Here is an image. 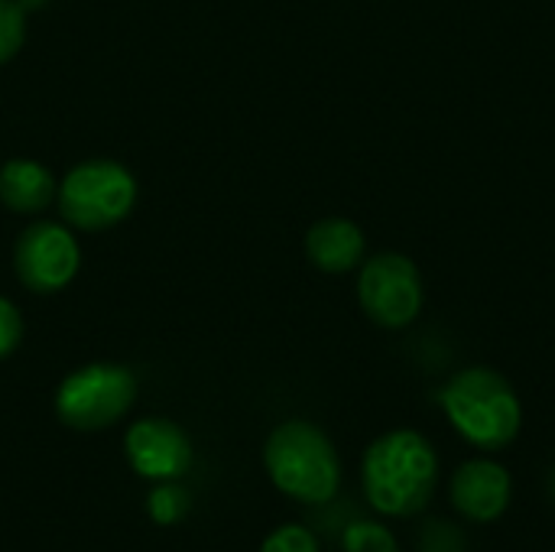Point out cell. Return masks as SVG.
<instances>
[{"label":"cell","mask_w":555,"mask_h":552,"mask_svg":"<svg viewBox=\"0 0 555 552\" xmlns=\"http://www.w3.org/2000/svg\"><path fill=\"white\" fill-rule=\"evenodd\" d=\"M439 478V459L416 429H393L374 439L361 462V485L367 504L384 517L420 514Z\"/></svg>","instance_id":"6da1fadb"},{"label":"cell","mask_w":555,"mask_h":552,"mask_svg":"<svg viewBox=\"0 0 555 552\" xmlns=\"http://www.w3.org/2000/svg\"><path fill=\"white\" fill-rule=\"evenodd\" d=\"M442 410L455 433H462L465 442L485 449V452H501L507 449L524 423L520 397L491 368H465L459 371L446 390L439 394Z\"/></svg>","instance_id":"7a4b0ae2"},{"label":"cell","mask_w":555,"mask_h":552,"mask_svg":"<svg viewBox=\"0 0 555 552\" xmlns=\"http://www.w3.org/2000/svg\"><path fill=\"white\" fill-rule=\"evenodd\" d=\"M263 465L276 491L309 508L328 504L341 485V462L332 439L306 420H286L270 433Z\"/></svg>","instance_id":"3957f363"},{"label":"cell","mask_w":555,"mask_h":552,"mask_svg":"<svg viewBox=\"0 0 555 552\" xmlns=\"http://www.w3.org/2000/svg\"><path fill=\"white\" fill-rule=\"evenodd\" d=\"M62 218L78 231H104L124 221L137 202V179L114 159H88L59 185Z\"/></svg>","instance_id":"277c9868"},{"label":"cell","mask_w":555,"mask_h":552,"mask_svg":"<svg viewBox=\"0 0 555 552\" xmlns=\"http://www.w3.org/2000/svg\"><path fill=\"white\" fill-rule=\"evenodd\" d=\"M137 377L124 364H85L55 390V416L78 433H98L130 413Z\"/></svg>","instance_id":"5b68a950"},{"label":"cell","mask_w":555,"mask_h":552,"mask_svg":"<svg viewBox=\"0 0 555 552\" xmlns=\"http://www.w3.org/2000/svg\"><path fill=\"white\" fill-rule=\"evenodd\" d=\"M358 299L371 322L384 329H406L423 312L420 267L403 254H377L361 267Z\"/></svg>","instance_id":"8992f818"},{"label":"cell","mask_w":555,"mask_h":552,"mask_svg":"<svg viewBox=\"0 0 555 552\" xmlns=\"http://www.w3.org/2000/svg\"><path fill=\"white\" fill-rule=\"evenodd\" d=\"M13 264H16V277L26 290L59 293L75 280V273L81 267V251L68 228H62L55 221H36L20 234Z\"/></svg>","instance_id":"52a82bcc"},{"label":"cell","mask_w":555,"mask_h":552,"mask_svg":"<svg viewBox=\"0 0 555 552\" xmlns=\"http://www.w3.org/2000/svg\"><path fill=\"white\" fill-rule=\"evenodd\" d=\"M124 455L130 468L146 482H182L192 468V442L182 426L163 416L137 420L124 436Z\"/></svg>","instance_id":"ba28073f"},{"label":"cell","mask_w":555,"mask_h":552,"mask_svg":"<svg viewBox=\"0 0 555 552\" xmlns=\"http://www.w3.org/2000/svg\"><path fill=\"white\" fill-rule=\"evenodd\" d=\"M511 472L491 459H472L452 475V504L462 517L475 524H491L504 517L511 504Z\"/></svg>","instance_id":"9c48e42d"},{"label":"cell","mask_w":555,"mask_h":552,"mask_svg":"<svg viewBox=\"0 0 555 552\" xmlns=\"http://www.w3.org/2000/svg\"><path fill=\"white\" fill-rule=\"evenodd\" d=\"M364 231L348 218H325L309 228L306 254L325 273H348L364 260Z\"/></svg>","instance_id":"30bf717a"},{"label":"cell","mask_w":555,"mask_h":552,"mask_svg":"<svg viewBox=\"0 0 555 552\" xmlns=\"http://www.w3.org/2000/svg\"><path fill=\"white\" fill-rule=\"evenodd\" d=\"M59 182L49 166L36 159H7L0 166V202L16 215H36L52 205Z\"/></svg>","instance_id":"8fae6325"},{"label":"cell","mask_w":555,"mask_h":552,"mask_svg":"<svg viewBox=\"0 0 555 552\" xmlns=\"http://www.w3.org/2000/svg\"><path fill=\"white\" fill-rule=\"evenodd\" d=\"M189 504H192V498L179 482H156L146 495V514L159 527L179 524L189 514Z\"/></svg>","instance_id":"7c38bea8"},{"label":"cell","mask_w":555,"mask_h":552,"mask_svg":"<svg viewBox=\"0 0 555 552\" xmlns=\"http://www.w3.org/2000/svg\"><path fill=\"white\" fill-rule=\"evenodd\" d=\"M345 552H400L397 537L377 521H354L341 534Z\"/></svg>","instance_id":"4fadbf2b"},{"label":"cell","mask_w":555,"mask_h":552,"mask_svg":"<svg viewBox=\"0 0 555 552\" xmlns=\"http://www.w3.org/2000/svg\"><path fill=\"white\" fill-rule=\"evenodd\" d=\"M26 39V13L16 0H0V65L10 62Z\"/></svg>","instance_id":"5bb4252c"},{"label":"cell","mask_w":555,"mask_h":552,"mask_svg":"<svg viewBox=\"0 0 555 552\" xmlns=\"http://www.w3.org/2000/svg\"><path fill=\"white\" fill-rule=\"evenodd\" d=\"M260 552H322L319 550V540L309 527L302 524H283L276 527L267 540Z\"/></svg>","instance_id":"9a60e30c"},{"label":"cell","mask_w":555,"mask_h":552,"mask_svg":"<svg viewBox=\"0 0 555 552\" xmlns=\"http://www.w3.org/2000/svg\"><path fill=\"white\" fill-rule=\"evenodd\" d=\"M20 342H23V316L10 299L0 296V361L13 355Z\"/></svg>","instance_id":"2e32d148"},{"label":"cell","mask_w":555,"mask_h":552,"mask_svg":"<svg viewBox=\"0 0 555 552\" xmlns=\"http://www.w3.org/2000/svg\"><path fill=\"white\" fill-rule=\"evenodd\" d=\"M423 552H465V543H462V534L452 530L449 524H429L423 530V543H420Z\"/></svg>","instance_id":"e0dca14e"},{"label":"cell","mask_w":555,"mask_h":552,"mask_svg":"<svg viewBox=\"0 0 555 552\" xmlns=\"http://www.w3.org/2000/svg\"><path fill=\"white\" fill-rule=\"evenodd\" d=\"M550 485H553V488H550V491H553V498H555V472H553V482H550Z\"/></svg>","instance_id":"ac0fdd59"}]
</instances>
